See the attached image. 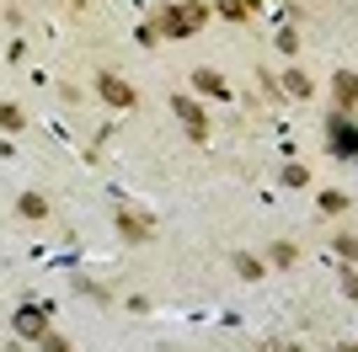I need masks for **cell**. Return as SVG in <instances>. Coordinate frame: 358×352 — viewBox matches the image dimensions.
Returning a JSON list of instances; mask_svg holds the SVG:
<instances>
[{
  "mask_svg": "<svg viewBox=\"0 0 358 352\" xmlns=\"http://www.w3.org/2000/svg\"><path fill=\"white\" fill-rule=\"evenodd\" d=\"M198 22H203V6H198V0H187V6H166V11H161V32H171V38L198 32Z\"/></svg>",
  "mask_w": 358,
  "mask_h": 352,
  "instance_id": "obj_1",
  "label": "cell"
},
{
  "mask_svg": "<svg viewBox=\"0 0 358 352\" xmlns=\"http://www.w3.org/2000/svg\"><path fill=\"white\" fill-rule=\"evenodd\" d=\"M48 309H54V305H27V309H16V337H48Z\"/></svg>",
  "mask_w": 358,
  "mask_h": 352,
  "instance_id": "obj_2",
  "label": "cell"
},
{
  "mask_svg": "<svg viewBox=\"0 0 358 352\" xmlns=\"http://www.w3.org/2000/svg\"><path fill=\"white\" fill-rule=\"evenodd\" d=\"M171 107H177V117L187 123V133H193V139H209V123H203V112H198L193 96H171Z\"/></svg>",
  "mask_w": 358,
  "mask_h": 352,
  "instance_id": "obj_3",
  "label": "cell"
},
{
  "mask_svg": "<svg viewBox=\"0 0 358 352\" xmlns=\"http://www.w3.org/2000/svg\"><path fill=\"white\" fill-rule=\"evenodd\" d=\"M96 91H102L113 107H134V86H129V80H118V75H102V80H96Z\"/></svg>",
  "mask_w": 358,
  "mask_h": 352,
  "instance_id": "obj_4",
  "label": "cell"
},
{
  "mask_svg": "<svg viewBox=\"0 0 358 352\" xmlns=\"http://www.w3.org/2000/svg\"><path fill=\"white\" fill-rule=\"evenodd\" d=\"M331 145L343 149V155H358V123H348V117H331Z\"/></svg>",
  "mask_w": 358,
  "mask_h": 352,
  "instance_id": "obj_5",
  "label": "cell"
},
{
  "mask_svg": "<svg viewBox=\"0 0 358 352\" xmlns=\"http://www.w3.org/2000/svg\"><path fill=\"white\" fill-rule=\"evenodd\" d=\"M193 91H203V96H230V86H224V75L220 70H193Z\"/></svg>",
  "mask_w": 358,
  "mask_h": 352,
  "instance_id": "obj_6",
  "label": "cell"
},
{
  "mask_svg": "<svg viewBox=\"0 0 358 352\" xmlns=\"http://www.w3.org/2000/svg\"><path fill=\"white\" fill-rule=\"evenodd\" d=\"M331 91H337V102H358V75L337 70V75H331Z\"/></svg>",
  "mask_w": 358,
  "mask_h": 352,
  "instance_id": "obj_7",
  "label": "cell"
},
{
  "mask_svg": "<svg viewBox=\"0 0 358 352\" xmlns=\"http://www.w3.org/2000/svg\"><path fill=\"white\" fill-rule=\"evenodd\" d=\"M118 230H123V240H150V224L139 214H118Z\"/></svg>",
  "mask_w": 358,
  "mask_h": 352,
  "instance_id": "obj_8",
  "label": "cell"
},
{
  "mask_svg": "<svg viewBox=\"0 0 358 352\" xmlns=\"http://www.w3.org/2000/svg\"><path fill=\"white\" fill-rule=\"evenodd\" d=\"M16 214H22V219H43L48 203L38 198V192H22V198H16Z\"/></svg>",
  "mask_w": 358,
  "mask_h": 352,
  "instance_id": "obj_9",
  "label": "cell"
},
{
  "mask_svg": "<svg viewBox=\"0 0 358 352\" xmlns=\"http://www.w3.org/2000/svg\"><path fill=\"white\" fill-rule=\"evenodd\" d=\"M284 96H294V102H305V96H310V80H305V75H299V70H289V75H284Z\"/></svg>",
  "mask_w": 358,
  "mask_h": 352,
  "instance_id": "obj_10",
  "label": "cell"
},
{
  "mask_svg": "<svg viewBox=\"0 0 358 352\" xmlns=\"http://www.w3.org/2000/svg\"><path fill=\"white\" fill-rule=\"evenodd\" d=\"M236 272H241V278H262V262H257V256H246V251H241V256H236Z\"/></svg>",
  "mask_w": 358,
  "mask_h": 352,
  "instance_id": "obj_11",
  "label": "cell"
},
{
  "mask_svg": "<svg viewBox=\"0 0 358 352\" xmlns=\"http://www.w3.org/2000/svg\"><path fill=\"white\" fill-rule=\"evenodd\" d=\"M343 208H348L343 192H321V214H343Z\"/></svg>",
  "mask_w": 358,
  "mask_h": 352,
  "instance_id": "obj_12",
  "label": "cell"
},
{
  "mask_svg": "<svg viewBox=\"0 0 358 352\" xmlns=\"http://www.w3.org/2000/svg\"><path fill=\"white\" fill-rule=\"evenodd\" d=\"M273 262H278V267H294V246H289V240H273Z\"/></svg>",
  "mask_w": 358,
  "mask_h": 352,
  "instance_id": "obj_13",
  "label": "cell"
},
{
  "mask_svg": "<svg viewBox=\"0 0 358 352\" xmlns=\"http://www.w3.org/2000/svg\"><path fill=\"white\" fill-rule=\"evenodd\" d=\"M220 16H230V22H241V16H252V11H246V0H220Z\"/></svg>",
  "mask_w": 358,
  "mask_h": 352,
  "instance_id": "obj_14",
  "label": "cell"
},
{
  "mask_svg": "<svg viewBox=\"0 0 358 352\" xmlns=\"http://www.w3.org/2000/svg\"><path fill=\"white\" fill-rule=\"evenodd\" d=\"M38 347H43V352H70V342H64V337H54V331H48V337H38Z\"/></svg>",
  "mask_w": 358,
  "mask_h": 352,
  "instance_id": "obj_15",
  "label": "cell"
},
{
  "mask_svg": "<svg viewBox=\"0 0 358 352\" xmlns=\"http://www.w3.org/2000/svg\"><path fill=\"white\" fill-rule=\"evenodd\" d=\"M337 251H343L348 262H358V240H353V235H337Z\"/></svg>",
  "mask_w": 358,
  "mask_h": 352,
  "instance_id": "obj_16",
  "label": "cell"
},
{
  "mask_svg": "<svg viewBox=\"0 0 358 352\" xmlns=\"http://www.w3.org/2000/svg\"><path fill=\"white\" fill-rule=\"evenodd\" d=\"M0 123H6V129L16 133V129H22V112H16V107H0Z\"/></svg>",
  "mask_w": 358,
  "mask_h": 352,
  "instance_id": "obj_17",
  "label": "cell"
},
{
  "mask_svg": "<svg viewBox=\"0 0 358 352\" xmlns=\"http://www.w3.org/2000/svg\"><path fill=\"white\" fill-rule=\"evenodd\" d=\"M284 182H289V187H305L310 176H305V166H289V171H284Z\"/></svg>",
  "mask_w": 358,
  "mask_h": 352,
  "instance_id": "obj_18",
  "label": "cell"
},
{
  "mask_svg": "<svg viewBox=\"0 0 358 352\" xmlns=\"http://www.w3.org/2000/svg\"><path fill=\"white\" fill-rule=\"evenodd\" d=\"M343 288H348V293L358 299V272H343Z\"/></svg>",
  "mask_w": 358,
  "mask_h": 352,
  "instance_id": "obj_19",
  "label": "cell"
},
{
  "mask_svg": "<svg viewBox=\"0 0 358 352\" xmlns=\"http://www.w3.org/2000/svg\"><path fill=\"white\" fill-rule=\"evenodd\" d=\"M294 352H299V347H294Z\"/></svg>",
  "mask_w": 358,
  "mask_h": 352,
  "instance_id": "obj_20",
  "label": "cell"
}]
</instances>
